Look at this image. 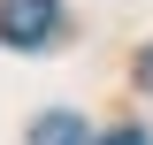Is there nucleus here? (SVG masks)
<instances>
[{"instance_id": "f257e3e1", "label": "nucleus", "mask_w": 153, "mask_h": 145, "mask_svg": "<svg viewBox=\"0 0 153 145\" xmlns=\"http://www.w3.org/2000/svg\"><path fill=\"white\" fill-rule=\"evenodd\" d=\"M54 23H61L54 0H0V38H8V46H46Z\"/></svg>"}, {"instance_id": "f03ea898", "label": "nucleus", "mask_w": 153, "mask_h": 145, "mask_svg": "<svg viewBox=\"0 0 153 145\" xmlns=\"http://www.w3.org/2000/svg\"><path fill=\"white\" fill-rule=\"evenodd\" d=\"M31 145H92V130H84V115H38Z\"/></svg>"}, {"instance_id": "7ed1b4c3", "label": "nucleus", "mask_w": 153, "mask_h": 145, "mask_svg": "<svg viewBox=\"0 0 153 145\" xmlns=\"http://www.w3.org/2000/svg\"><path fill=\"white\" fill-rule=\"evenodd\" d=\"M100 145H153V138H146V130H107Z\"/></svg>"}, {"instance_id": "20e7f679", "label": "nucleus", "mask_w": 153, "mask_h": 145, "mask_svg": "<svg viewBox=\"0 0 153 145\" xmlns=\"http://www.w3.org/2000/svg\"><path fill=\"white\" fill-rule=\"evenodd\" d=\"M146 92H153V54H146Z\"/></svg>"}]
</instances>
